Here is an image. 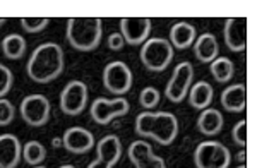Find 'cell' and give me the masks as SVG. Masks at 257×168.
<instances>
[{"mask_svg": "<svg viewBox=\"0 0 257 168\" xmlns=\"http://www.w3.org/2000/svg\"><path fill=\"white\" fill-rule=\"evenodd\" d=\"M12 84H14V76H12L11 69L0 64V98H4L11 91Z\"/></svg>", "mask_w": 257, "mask_h": 168, "instance_id": "83f0119b", "label": "cell"}, {"mask_svg": "<svg viewBox=\"0 0 257 168\" xmlns=\"http://www.w3.org/2000/svg\"><path fill=\"white\" fill-rule=\"evenodd\" d=\"M60 168H76V166H74V165H62Z\"/></svg>", "mask_w": 257, "mask_h": 168, "instance_id": "d6a6232c", "label": "cell"}, {"mask_svg": "<svg viewBox=\"0 0 257 168\" xmlns=\"http://www.w3.org/2000/svg\"><path fill=\"white\" fill-rule=\"evenodd\" d=\"M103 86L113 95H125L132 88V71L127 64L115 60L103 71Z\"/></svg>", "mask_w": 257, "mask_h": 168, "instance_id": "9c48e42d", "label": "cell"}, {"mask_svg": "<svg viewBox=\"0 0 257 168\" xmlns=\"http://www.w3.org/2000/svg\"><path fill=\"white\" fill-rule=\"evenodd\" d=\"M131 105L125 98H115V100H106V98H96L91 105V117L99 125H108L113 118L123 117L128 113Z\"/></svg>", "mask_w": 257, "mask_h": 168, "instance_id": "ba28073f", "label": "cell"}, {"mask_svg": "<svg viewBox=\"0 0 257 168\" xmlns=\"http://www.w3.org/2000/svg\"><path fill=\"white\" fill-rule=\"evenodd\" d=\"M108 48L113 52H120L123 48V45H125V42H123L122 35L120 33H111V35L108 36Z\"/></svg>", "mask_w": 257, "mask_h": 168, "instance_id": "f546056e", "label": "cell"}, {"mask_svg": "<svg viewBox=\"0 0 257 168\" xmlns=\"http://www.w3.org/2000/svg\"><path fill=\"white\" fill-rule=\"evenodd\" d=\"M88 168H110V166H106L105 163H99L98 159H94V161H91V163H89Z\"/></svg>", "mask_w": 257, "mask_h": 168, "instance_id": "1f68e13d", "label": "cell"}, {"mask_svg": "<svg viewBox=\"0 0 257 168\" xmlns=\"http://www.w3.org/2000/svg\"><path fill=\"white\" fill-rule=\"evenodd\" d=\"M21 117L31 127H43L50 118V101L43 95H30L21 101Z\"/></svg>", "mask_w": 257, "mask_h": 168, "instance_id": "30bf717a", "label": "cell"}, {"mask_svg": "<svg viewBox=\"0 0 257 168\" xmlns=\"http://www.w3.org/2000/svg\"><path fill=\"white\" fill-rule=\"evenodd\" d=\"M196 42V28L190 23H175L170 30V45L178 48V50H185V48L192 47Z\"/></svg>", "mask_w": 257, "mask_h": 168, "instance_id": "ac0fdd59", "label": "cell"}, {"mask_svg": "<svg viewBox=\"0 0 257 168\" xmlns=\"http://www.w3.org/2000/svg\"><path fill=\"white\" fill-rule=\"evenodd\" d=\"M233 72H235V65L230 59H226V57H216V59L211 62V74H213V77L216 79V83H221V84L228 83V81L233 77Z\"/></svg>", "mask_w": 257, "mask_h": 168, "instance_id": "7402d4cb", "label": "cell"}, {"mask_svg": "<svg viewBox=\"0 0 257 168\" xmlns=\"http://www.w3.org/2000/svg\"><path fill=\"white\" fill-rule=\"evenodd\" d=\"M247 105V89L245 84H231L223 89L221 106L230 113H240Z\"/></svg>", "mask_w": 257, "mask_h": 168, "instance_id": "2e32d148", "label": "cell"}, {"mask_svg": "<svg viewBox=\"0 0 257 168\" xmlns=\"http://www.w3.org/2000/svg\"><path fill=\"white\" fill-rule=\"evenodd\" d=\"M96 159L99 163H105L106 166H113L118 163L122 156V142L115 134L101 137V141L96 142Z\"/></svg>", "mask_w": 257, "mask_h": 168, "instance_id": "9a60e30c", "label": "cell"}, {"mask_svg": "<svg viewBox=\"0 0 257 168\" xmlns=\"http://www.w3.org/2000/svg\"><path fill=\"white\" fill-rule=\"evenodd\" d=\"M23 158L28 165L38 166L40 163H43L45 158H47V149H45V146L41 144V142L30 141L23 147Z\"/></svg>", "mask_w": 257, "mask_h": 168, "instance_id": "603a6c76", "label": "cell"}, {"mask_svg": "<svg viewBox=\"0 0 257 168\" xmlns=\"http://www.w3.org/2000/svg\"><path fill=\"white\" fill-rule=\"evenodd\" d=\"M88 105V86L82 81H70L60 93V110L65 115H79Z\"/></svg>", "mask_w": 257, "mask_h": 168, "instance_id": "52a82bcc", "label": "cell"}, {"mask_svg": "<svg viewBox=\"0 0 257 168\" xmlns=\"http://www.w3.org/2000/svg\"><path fill=\"white\" fill-rule=\"evenodd\" d=\"M136 168H167L165 166V161L163 158L156 156V154H153L151 158H148L146 161L139 163V165H136Z\"/></svg>", "mask_w": 257, "mask_h": 168, "instance_id": "4dcf8cb0", "label": "cell"}, {"mask_svg": "<svg viewBox=\"0 0 257 168\" xmlns=\"http://www.w3.org/2000/svg\"><path fill=\"white\" fill-rule=\"evenodd\" d=\"M231 137H233L235 144L245 146L247 144V120H240L235 124L233 130H231Z\"/></svg>", "mask_w": 257, "mask_h": 168, "instance_id": "f1b7e54d", "label": "cell"}, {"mask_svg": "<svg viewBox=\"0 0 257 168\" xmlns=\"http://www.w3.org/2000/svg\"><path fill=\"white\" fill-rule=\"evenodd\" d=\"M23 146L14 134H2L0 136V168H18Z\"/></svg>", "mask_w": 257, "mask_h": 168, "instance_id": "5bb4252c", "label": "cell"}, {"mask_svg": "<svg viewBox=\"0 0 257 168\" xmlns=\"http://www.w3.org/2000/svg\"><path fill=\"white\" fill-rule=\"evenodd\" d=\"M33 168H45V166H33Z\"/></svg>", "mask_w": 257, "mask_h": 168, "instance_id": "d590c367", "label": "cell"}, {"mask_svg": "<svg viewBox=\"0 0 257 168\" xmlns=\"http://www.w3.org/2000/svg\"><path fill=\"white\" fill-rule=\"evenodd\" d=\"M64 50L60 45L47 42L41 43L31 53L26 65V72L38 84H47L55 81L64 72Z\"/></svg>", "mask_w": 257, "mask_h": 168, "instance_id": "6da1fadb", "label": "cell"}, {"mask_svg": "<svg viewBox=\"0 0 257 168\" xmlns=\"http://www.w3.org/2000/svg\"><path fill=\"white\" fill-rule=\"evenodd\" d=\"M16 117V108L6 98H0V127H6L12 124Z\"/></svg>", "mask_w": 257, "mask_h": 168, "instance_id": "4316f807", "label": "cell"}, {"mask_svg": "<svg viewBox=\"0 0 257 168\" xmlns=\"http://www.w3.org/2000/svg\"><path fill=\"white\" fill-rule=\"evenodd\" d=\"M64 147L69 153L74 154H84L94 147V136L88 129L82 127H70L64 134Z\"/></svg>", "mask_w": 257, "mask_h": 168, "instance_id": "4fadbf2b", "label": "cell"}, {"mask_svg": "<svg viewBox=\"0 0 257 168\" xmlns=\"http://www.w3.org/2000/svg\"><path fill=\"white\" fill-rule=\"evenodd\" d=\"M187 95H189L190 106H194V108H197V110H204V108H209L211 101H213V96H214V91L209 83H206V81H197L194 86H190Z\"/></svg>", "mask_w": 257, "mask_h": 168, "instance_id": "ffe728a7", "label": "cell"}, {"mask_svg": "<svg viewBox=\"0 0 257 168\" xmlns=\"http://www.w3.org/2000/svg\"><path fill=\"white\" fill-rule=\"evenodd\" d=\"M139 57L148 71L163 72L173 59V47L165 38H151L144 42Z\"/></svg>", "mask_w": 257, "mask_h": 168, "instance_id": "277c9868", "label": "cell"}, {"mask_svg": "<svg viewBox=\"0 0 257 168\" xmlns=\"http://www.w3.org/2000/svg\"><path fill=\"white\" fill-rule=\"evenodd\" d=\"M50 24V19L48 18H24L21 19V26L26 33H40L43 31Z\"/></svg>", "mask_w": 257, "mask_h": 168, "instance_id": "484cf974", "label": "cell"}, {"mask_svg": "<svg viewBox=\"0 0 257 168\" xmlns=\"http://www.w3.org/2000/svg\"><path fill=\"white\" fill-rule=\"evenodd\" d=\"M151 26L148 18H123L120 21V35L128 45H143L151 33Z\"/></svg>", "mask_w": 257, "mask_h": 168, "instance_id": "8fae6325", "label": "cell"}, {"mask_svg": "<svg viewBox=\"0 0 257 168\" xmlns=\"http://www.w3.org/2000/svg\"><path fill=\"white\" fill-rule=\"evenodd\" d=\"M4 23H6V19H0V28L4 26Z\"/></svg>", "mask_w": 257, "mask_h": 168, "instance_id": "836d02e7", "label": "cell"}, {"mask_svg": "<svg viewBox=\"0 0 257 168\" xmlns=\"http://www.w3.org/2000/svg\"><path fill=\"white\" fill-rule=\"evenodd\" d=\"M219 53L218 42L211 33H204L194 42V55L199 62L202 64H211Z\"/></svg>", "mask_w": 257, "mask_h": 168, "instance_id": "d6986e66", "label": "cell"}, {"mask_svg": "<svg viewBox=\"0 0 257 168\" xmlns=\"http://www.w3.org/2000/svg\"><path fill=\"white\" fill-rule=\"evenodd\" d=\"M2 52L6 59L9 60H19L26 53V40L21 35H9L2 40Z\"/></svg>", "mask_w": 257, "mask_h": 168, "instance_id": "44dd1931", "label": "cell"}, {"mask_svg": "<svg viewBox=\"0 0 257 168\" xmlns=\"http://www.w3.org/2000/svg\"><path fill=\"white\" fill-rule=\"evenodd\" d=\"M194 163L197 168H228L231 154L223 142L204 141L194 151Z\"/></svg>", "mask_w": 257, "mask_h": 168, "instance_id": "5b68a950", "label": "cell"}, {"mask_svg": "<svg viewBox=\"0 0 257 168\" xmlns=\"http://www.w3.org/2000/svg\"><path fill=\"white\" fill-rule=\"evenodd\" d=\"M139 103L146 110L156 108L160 103V91L156 88H153V86H146L139 95Z\"/></svg>", "mask_w": 257, "mask_h": 168, "instance_id": "d4e9b609", "label": "cell"}, {"mask_svg": "<svg viewBox=\"0 0 257 168\" xmlns=\"http://www.w3.org/2000/svg\"><path fill=\"white\" fill-rule=\"evenodd\" d=\"M103 23L99 18H72L67 23V42L79 52H93L101 43Z\"/></svg>", "mask_w": 257, "mask_h": 168, "instance_id": "3957f363", "label": "cell"}, {"mask_svg": "<svg viewBox=\"0 0 257 168\" xmlns=\"http://www.w3.org/2000/svg\"><path fill=\"white\" fill-rule=\"evenodd\" d=\"M225 43L231 52L238 53L247 48V19L245 18H231L225 23Z\"/></svg>", "mask_w": 257, "mask_h": 168, "instance_id": "7c38bea8", "label": "cell"}, {"mask_svg": "<svg viewBox=\"0 0 257 168\" xmlns=\"http://www.w3.org/2000/svg\"><path fill=\"white\" fill-rule=\"evenodd\" d=\"M194 79V67L190 62H180L173 71L172 77L167 83L165 88V96L168 98L172 103H180L184 98L187 96L190 86Z\"/></svg>", "mask_w": 257, "mask_h": 168, "instance_id": "8992f818", "label": "cell"}, {"mask_svg": "<svg viewBox=\"0 0 257 168\" xmlns=\"http://www.w3.org/2000/svg\"><path fill=\"white\" fill-rule=\"evenodd\" d=\"M237 168H247L245 165H242V166H237Z\"/></svg>", "mask_w": 257, "mask_h": 168, "instance_id": "e575fe53", "label": "cell"}, {"mask_svg": "<svg viewBox=\"0 0 257 168\" xmlns=\"http://www.w3.org/2000/svg\"><path fill=\"white\" fill-rule=\"evenodd\" d=\"M225 125V117L216 108H204L197 118V129L204 136H216Z\"/></svg>", "mask_w": 257, "mask_h": 168, "instance_id": "e0dca14e", "label": "cell"}, {"mask_svg": "<svg viewBox=\"0 0 257 168\" xmlns=\"http://www.w3.org/2000/svg\"><path fill=\"white\" fill-rule=\"evenodd\" d=\"M153 154L155 153H153L151 146L144 141H136V142H132L131 147H128V159H131L134 165H139V163L146 161V159L151 158Z\"/></svg>", "mask_w": 257, "mask_h": 168, "instance_id": "cb8c5ba5", "label": "cell"}, {"mask_svg": "<svg viewBox=\"0 0 257 168\" xmlns=\"http://www.w3.org/2000/svg\"><path fill=\"white\" fill-rule=\"evenodd\" d=\"M136 132L168 146L178 136V120L170 112H143L136 118Z\"/></svg>", "mask_w": 257, "mask_h": 168, "instance_id": "7a4b0ae2", "label": "cell"}]
</instances>
